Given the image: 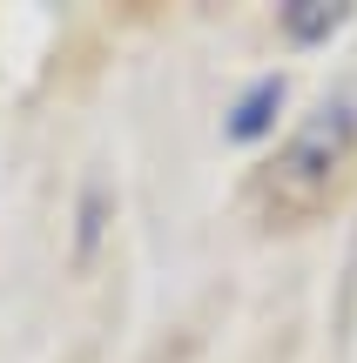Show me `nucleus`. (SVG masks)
I'll list each match as a JSON object with an SVG mask.
<instances>
[{
  "label": "nucleus",
  "instance_id": "nucleus-1",
  "mask_svg": "<svg viewBox=\"0 0 357 363\" xmlns=\"http://www.w3.org/2000/svg\"><path fill=\"white\" fill-rule=\"evenodd\" d=\"M351 148H357V94L344 88V94H324L290 128V142H283L277 162L263 169V202L277 208V216H290V222L310 216V208H324V195L337 189Z\"/></svg>",
  "mask_w": 357,
  "mask_h": 363
},
{
  "label": "nucleus",
  "instance_id": "nucleus-2",
  "mask_svg": "<svg viewBox=\"0 0 357 363\" xmlns=\"http://www.w3.org/2000/svg\"><path fill=\"white\" fill-rule=\"evenodd\" d=\"M344 21H351V7H324V0H290V7H283V34L304 40V48L310 40H331Z\"/></svg>",
  "mask_w": 357,
  "mask_h": 363
},
{
  "label": "nucleus",
  "instance_id": "nucleus-3",
  "mask_svg": "<svg viewBox=\"0 0 357 363\" xmlns=\"http://www.w3.org/2000/svg\"><path fill=\"white\" fill-rule=\"evenodd\" d=\"M277 108H283V81L263 74L250 94H243V108H236V121H229V135H236V142H256V135L270 128V115H277Z\"/></svg>",
  "mask_w": 357,
  "mask_h": 363
}]
</instances>
